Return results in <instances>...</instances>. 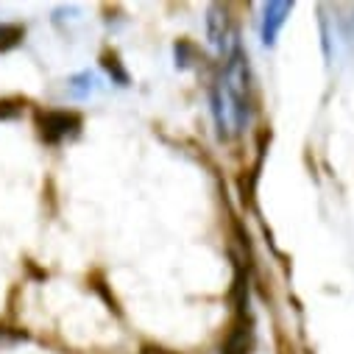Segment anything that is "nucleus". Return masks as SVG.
Segmentation results:
<instances>
[{"label": "nucleus", "instance_id": "nucleus-1", "mask_svg": "<svg viewBox=\"0 0 354 354\" xmlns=\"http://www.w3.org/2000/svg\"><path fill=\"white\" fill-rule=\"evenodd\" d=\"M212 112H215L218 134L223 140H232L245 129V118H248V64H245L243 50H237L226 62L223 75L215 84Z\"/></svg>", "mask_w": 354, "mask_h": 354}, {"label": "nucleus", "instance_id": "nucleus-2", "mask_svg": "<svg viewBox=\"0 0 354 354\" xmlns=\"http://www.w3.org/2000/svg\"><path fill=\"white\" fill-rule=\"evenodd\" d=\"M207 26H209V39H212L215 50L229 62V59L240 50V48H237V34H234V26H232L229 12H226L223 6H212V9H209V20H207Z\"/></svg>", "mask_w": 354, "mask_h": 354}, {"label": "nucleus", "instance_id": "nucleus-3", "mask_svg": "<svg viewBox=\"0 0 354 354\" xmlns=\"http://www.w3.org/2000/svg\"><path fill=\"white\" fill-rule=\"evenodd\" d=\"M39 131L48 142H62L64 137L78 131V118L73 112H45L39 115Z\"/></svg>", "mask_w": 354, "mask_h": 354}, {"label": "nucleus", "instance_id": "nucleus-4", "mask_svg": "<svg viewBox=\"0 0 354 354\" xmlns=\"http://www.w3.org/2000/svg\"><path fill=\"white\" fill-rule=\"evenodd\" d=\"M288 15H290V3H285V0H274V3L265 6V17H262V42L265 45H271L277 39Z\"/></svg>", "mask_w": 354, "mask_h": 354}, {"label": "nucleus", "instance_id": "nucleus-5", "mask_svg": "<svg viewBox=\"0 0 354 354\" xmlns=\"http://www.w3.org/2000/svg\"><path fill=\"white\" fill-rule=\"evenodd\" d=\"M67 90H70V95H73V98H86L90 93H95V90H98V78H95V75H90V73H81V75L70 78Z\"/></svg>", "mask_w": 354, "mask_h": 354}, {"label": "nucleus", "instance_id": "nucleus-6", "mask_svg": "<svg viewBox=\"0 0 354 354\" xmlns=\"http://www.w3.org/2000/svg\"><path fill=\"white\" fill-rule=\"evenodd\" d=\"M20 39H23V28H20V26H6V23H0V50L15 48Z\"/></svg>", "mask_w": 354, "mask_h": 354}, {"label": "nucleus", "instance_id": "nucleus-7", "mask_svg": "<svg viewBox=\"0 0 354 354\" xmlns=\"http://www.w3.org/2000/svg\"><path fill=\"white\" fill-rule=\"evenodd\" d=\"M17 109L15 106H9V104H0V118H12Z\"/></svg>", "mask_w": 354, "mask_h": 354}]
</instances>
